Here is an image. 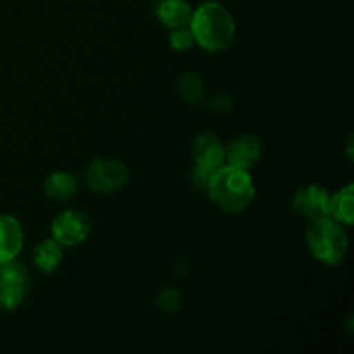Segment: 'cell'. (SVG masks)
<instances>
[{
	"instance_id": "cell-1",
	"label": "cell",
	"mask_w": 354,
	"mask_h": 354,
	"mask_svg": "<svg viewBox=\"0 0 354 354\" xmlns=\"http://www.w3.org/2000/svg\"><path fill=\"white\" fill-rule=\"evenodd\" d=\"M189 26L196 38V45L207 52L227 50L237 31L230 10L216 0H207L194 9Z\"/></svg>"
},
{
	"instance_id": "cell-2",
	"label": "cell",
	"mask_w": 354,
	"mask_h": 354,
	"mask_svg": "<svg viewBox=\"0 0 354 354\" xmlns=\"http://www.w3.org/2000/svg\"><path fill=\"white\" fill-rule=\"evenodd\" d=\"M206 192L225 213H242L254 201L256 185L249 169L225 162L213 173Z\"/></svg>"
},
{
	"instance_id": "cell-3",
	"label": "cell",
	"mask_w": 354,
	"mask_h": 354,
	"mask_svg": "<svg viewBox=\"0 0 354 354\" xmlns=\"http://www.w3.org/2000/svg\"><path fill=\"white\" fill-rule=\"evenodd\" d=\"M306 242L313 258L327 266L341 265L349 249L344 225L332 216L311 221L306 232Z\"/></svg>"
},
{
	"instance_id": "cell-4",
	"label": "cell",
	"mask_w": 354,
	"mask_h": 354,
	"mask_svg": "<svg viewBox=\"0 0 354 354\" xmlns=\"http://www.w3.org/2000/svg\"><path fill=\"white\" fill-rule=\"evenodd\" d=\"M30 289V272L17 259L0 263V310L14 311L24 303Z\"/></svg>"
},
{
	"instance_id": "cell-5",
	"label": "cell",
	"mask_w": 354,
	"mask_h": 354,
	"mask_svg": "<svg viewBox=\"0 0 354 354\" xmlns=\"http://www.w3.org/2000/svg\"><path fill=\"white\" fill-rule=\"evenodd\" d=\"M83 182L92 192L113 194L128 182V169L118 159H93L83 171Z\"/></svg>"
},
{
	"instance_id": "cell-6",
	"label": "cell",
	"mask_w": 354,
	"mask_h": 354,
	"mask_svg": "<svg viewBox=\"0 0 354 354\" xmlns=\"http://www.w3.org/2000/svg\"><path fill=\"white\" fill-rule=\"evenodd\" d=\"M92 232L88 214L80 209H66L54 218L50 234L62 248H76L88 239Z\"/></svg>"
},
{
	"instance_id": "cell-7",
	"label": "cell",
	"mask_w": 354,
	"mask_h": 354,
	"mask_svg": "<svg viewBox=\"0 0 354 354\" xmlns=\"http://www.w3.org/2000/svg\"><path fill=\"white\" fill-rule=\"evenodd\" d=\"M328 206H330V194L325 187L317 183L299 187L294 194L292 209L297 214H303L306 220H310V223L327 218Z\"/></svg>"
},
{
	"instance_id": "cell-8",
	"label": "cell",
	"mask_w": 354,
	"mask_h": 354,
	"mask_svg": "<svg viewBox=\"0 0 354 354\" xmlns=\"http://www.w3.org/2000/svg\"><path fill=\"white\" fill-rule=\"evenodd\" d=\"M192 158L194 162L201 168L216 171L227 162V145L220 140L216 133L204 131L194 140Z\"/></svg>"
},
{
	"instance_id": "cell-9",
	"label": "cell",
	"mask_w": 354,
	"mask_h": 354,
	"mask_svg": "<svg viewBox=\"0 0 354 354\" xmlns=\"http://www.w3.org/2000/svg\"><path fill=\"white\" fill-rule=\"evenodd\" d=\"M261 140L254 135L242 133L227 145V165L242 169H251L261 159Z\"/></svg>"
},
{
	"instance_id": "cell-10",
	"label": "cell",
	"mask_w": 354,
	"mask_h": 354,
	"mask_svg": "<svg viewBox=\"0 0 354 354\" xmlns=\"http://www.w3.org/2000/svg\"><path fill=\"white\" fill-rule=\"evenodd\" d=\"M24 234L19 221L10 214L0 213V263L10 261L23 251Z\"/></svg>"
},
{
	"instance_id": "cell-11",
	"label": "cell",
	"mask_w": 354,
	"mask_h": 354,
	"mask_svg": "<svg viewBox=\"0 0 354 354\" xmlns=\"http://www.w3.org/2000/svg\"><path fill=\"white\" fill-rule=\"evenodd\" d=\"M194 9L187 0H158L154 6V14L159 23L168 30L189 26Z\"/></svg>"
},
{
	"instance_id": "cell-12",
	"label": "cell",
	"mask_w": 354,
	"mask_h": 354,
	"mask_svg": "<svg viewBox=\"0 0 354 354\" xmlns=\"http://www.w3.org/2000/svg\"><path fill=\"white\" fill-rule=\"evenodd\" d=\"M76 187H78V180L73 173L59 169V171H52L44 180V194L52 201H59L64 203L75 197Z\"/></svg>"
},
{
	"instance_id": "cell-13",
	"label": "cell",
	"mask_w": 354,
	"mask_h": 354,
	"mask_svg": "<svg viewBox=\"0 0 354 354\" xmlns=\"http://www.w3.org/2000/svg\"><path fill=\"white\" fill-rule=\"evenodd\" d=\"M62 245L52 237L44 239L38 242L33 249V261L35 266L40 270L41 273H52L61 266L62 258H64V251Z\"/></svg>"
},
{
	"instance_id": "cell-14",
	"label": "cell",
	"mask_w": 354,
	"mask_h": 354,
	"mask_svg": "<svg viewBox=\"0 0 354 354\" xmlns=\"http://www.w3.org/2000/svg\"><path fill=\"white\" fill-rule=\"evenodd\" d=\"M328 216L337 220L344 227H351L354 221V185L341 187L335 194H330Z\"/></svg>"
},
{
	"instance_id": "cell-15",
	"label": "cell",
	"mask_w": 354,
	"mask_h": 354,
	"mask_svg": "<svg viewBox=\"0 0 354 354\" xmlns=\"http://www.w3.org/2000/svg\"><path fill=\"white\" fill-rule=\"evenodd\" d=\"M178 90L180 95L185 102L189 104H197L204 95V83L194 73H185V75L180 78L178 82Z\"/></svg>"
},
{
	"instance_id": "cell-16",
	"label": "cell",
	"mask_w": 354,
	"mask_h": 354,
	"mask_svg": "<svg viewBox=\"0 0 354 354\" xmlns=\"http://www.w3.org/2000/svg\"><path fill=\"white\" fill-rule=\"evenodd\" d=\"M168 41L169 45H171L173 50H178V52H185L196 45V38H194V33L192 30H190V26H182V28H175V30H169Z\"/></svg>"
},
{
	"instance_id": "cell-17",
	"label": "cell",
	"mask_w": 354,
	"mask_h": 354,
	"mask_svg": "<svg viewBox=\"0 0 354 354\" xmlns=\"http://www.w3.org/2000/svg\"><path fill=\"white\" fill-rule=\"evenodd\" d=\"M180 301H182V296H180L178 290H162L161 297H159V308L162 311H168V313L169 311H176L180 306Z\"/></svg>"
},
{
	"instance_id": "cell-18",
	"label": "cell",
	"mask_w": 354,
	"mask_h": 354,
	"mask_svg": "<svg viewBox=\"0 0 354 354\" xmlns=\"http://www.w3.org/2000/svg\"><path fill=\"white\" fill-rule=\"evenodd\" d=\"M213 173L214 171H209V169L201 168V166L196 165V168H194L192 171V183L199 190H207V185H209Z\"/></svg>"
},
{
	"instance_id": "cell-19",
	"label": "cell",
	"mask_w": 354,
	"mask_h": 354,
	"mask_svg": "<svg viewBox=\"0 0 354 354\" xmlns=\"http://www.w3.org/2000/svg\"><path fill=\"white\" fill-rule=\"evenodd\" d=\"M213 107L220 113H227L232 109V99L227 95H218L213 99Z\"/></svg>"
}]
</instances>
